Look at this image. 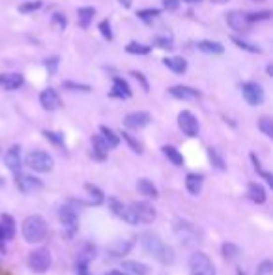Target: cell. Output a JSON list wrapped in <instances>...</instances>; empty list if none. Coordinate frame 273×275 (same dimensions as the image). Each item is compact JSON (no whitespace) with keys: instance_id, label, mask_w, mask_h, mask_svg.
Returning a JSON list of instances; mask_svg holds the SVG:
<instances>
[{"instance_id":"cell-15","label":"cell","mask_w":273,"mask_h":275,"mask_svg":"<svg viewBox=\"0 0 273 275\" xmlns=\"http://www.w3.org/2000/svg\"><path fill=\"white\" fill-rule=\"evenodd\" d=\"M227 23L230 26L232 30H236V32H247L249 30V19L245 13H241V11H230V13H227Z\"/></svg>"},{"instance_id":"cell-52","label":"cell","mask_w":273,"mask_h":275,"mask_svg":"<svg viewBox=\"0 0 273 275\" xmlns=\"http://www.w3.org/2000/svg\"><path fill=\"white\" fill-rule=\"evenodd\" d=\"M56 64H58V60H56V58L45 60V67H47V69L51 67V73H52V71H54V69H56Z\"/></svg>"},{"instance_id":"cell-34","label":"cell","mask_w":273,"mask_h":275,"mask_svg":"<svg viewBox=\"0 0 273 275\" xmlns=\"http://www.w3.org/2000/svg\"><path fill=\"white\" fill-rule=\"evenodd\" d=\"M258 129H260V131H262L266 137H273V122H272V118H268V116L260 118V120H258Z\"/></svg>"},{"instance_id":"cell-13","label":"cell","mask_w":273,"mask_h":275,"mask_svg":"<svg viewBox=\"0 0 273 275\" xmlns=\"http://www.w3.org/2000/svg\"><path fill=\"white\" fill-rule=\"evenodd\" d=\"M150 114L144 112V110H136V112H129L128 116L124 118V125L129 127V129H142L146 125L150 124Z\"/></svg>"},{"instance_id":"cell-7","label":"cell","mask_w":273,"mask_h":275,"mask_svg":"<svg viewBox=\"0 0 273 275\" xmlns=\"http://www.w3.org/2000/svg\"><path fill=\"white\" fill-rule=\"evenodd\" d=\"M60 223L66 226V236L73 238V234L77 232V212L71 204H62V208L58 212Z\"/></svg>"},{"instance_id":"cell-1","label":"cell","mask_w":273,"mask_h":275,"mask_svg":"<svg viewBox=\"0 0 273 275\" xmlns=\"http://www.w3.org/2000/svg\"><path fill=\"white\" fill-rule=\"evenodd\" d=\"M140 243H142V247L146 249V253H148L150 257H154L155 260H159L161 264H172V262L176 260L174 251L163 242L157 234L144 232L140 236Z\"/></svg>"},{"instance_id":"cell-42","label":"cell","mask_w":273,"mask_h":275,"mask_svg":"<svg viewBox=\"0 0 273 275\" xmlns=\"http://www.w3.org/2000/svg\"><path fill=\"white\" fill-rule=\"evenodd\" d=\"M43 137L45 139H49L52 144H56V146H62L64 144V137L60 133H54V131H43Z\"/></svg>"},{"instance_id":"cell-9","label":"cell","mask_w":273,"mask_h":275,"mask_svg":"<svg viewBox=\"0 0 273 275\" xmlns=\"http://www.w3.org/2000/svg\"><path fill=\"white\" fill-rule=\"evenodd\" d=\"M178 125L180 129L183 131V133L187 135V137H196L198 135V120L195 118L193 112H189V110H182L178 114Z\"/></svg>"},{"instance_id":"cell-33","label":"cell","mask_w":273,"mask_h":275,"mask_svg":"<svg viewBox=\"0 0 273 275\" xmlns=\"http://www.w3.org/2000/svg\"><path fill=\"white\" fill-rule=\"evenodd\" d=\"M126 51H128V53H131V55H148V53L152 51V47H148V45H142V43L131 42V43H128Z\"/></svg>"},{"instance_id":"cell-6","label":"cell","mask_w":273,"mask_h":275,"mask_svg":"<svg viewBox=\"0 0 273 275\" xmlns=\"http://www.w3.org/2000/svg\"><path fill=\"white\" fill-rule=\"evenodd\" d=\"M189 268H191V275H215V268L208 255L196 251L189 260Z\"/></svg>"},{"instance_id":"cell-25","label":"cell","mask_w":273,"mask_h":275,"mask_svg":"<svg viewBox=\"0 0 273 275\" xmlns=\"http://www.w3.org/2000/svg\"><path fill=\"white\" fill-rule=\"evenodd\" d=\"M165 62V66L169 67L171 71H174V73H185L187 71V62L183 58H165L163 60Z\"/></svg>"},{"instance_id":"cell-26","label":"cell","mask_w":273,"mask_h":275,"mask_svg":"<svg viewBox=\"0 0 273 275\" xmlns=\"http://www.w3.org/2000/svg\"><path fill=\"white\" fill-rule=\"evenodd\" d=\"M77 15H79V25L83 28H88L90 23L94 21L95 17V9L94 8H79L77 9Z\"/></svg>"},{"instance_id":"cell-23","label":"cell","mask_w":273,"mask_h":275,"mask_svg":"<svg viewBox=\"0 0 273 275\" xmlns=\"http://www.w3.org/2000/svg\"><path fill=\"white\" fill-rule=\"evenodd\" d=\"M124 270H128L131 275H150V268L146 264L135 262V260H126L124 262Z\"/></svg>"},{"instance_id":"cell-27","label":"cell","mask_w":273,"mask_h":275,"mask_svg":"<svg viewBox=\"0 0 273 275\" xmlns=\"http://www.w3.org/2000/svg\"><path fill=\"white\" fill-rule=\"evenodd\" d=\"M202 182H204V178L200 174H189L187 180H185L187 191L191 193V195H198L200 189H202Z\"/></svg>"},{"instance_id":"cell-3","label":"cell","mask_w":273,"mask_h":275,"mask_svg":"<svg viewBox=\"0 0 273 275\" xmlns=\"http://www.w3.org/2000/svg\"><path fill=\"white\" fill-rule=\"evenodd\" d=\"M174 232H176L180 242L183 243V245H187V247H195V245H198L200 240H202L200 230H198L195 225H191V223H187V221H183V219L176 221Z\"/></svg>"},{"instance_id":"cell-53","label":"cell","mask_w":273,"mask_h":275,"mask_svg":"<svg viewBox=\"0 0 273 275\" xmlns=\"http://www.w3.org/2000/svg\"><path fill=\"white\" fill-rule=\"evenodd\" d=\"M0 251H6V238H4L2 228H0Z\"/></svg>"},{"instance_id":"cell-5","label":"cell","mask_w":273,"mask_h":275,"mask_svg":"<svg viewBox=\"0 0 273 275\" xmlns=\"http://www.w3.org/2000/svg\"><path fill=\"white\" fill-rule=\"evenodd\" d=\"M26 167L36 170V172H49L54 167V159L43 150H32L25 159Z\"/></svg>"},{"instance_id":"cell-2","label":"cell","mask_w":273,"mask_h":275,"mask_svg":"<svg viewBox=\"0 0 273 275\" xmlns=\"http://www.w3.org/2000/svg\"><path fill=\"white\" fill-rule=\"evenodd\" d=\"M47 236V223L42 216H28L23 221V238L28 243H40Z\"/></svg>"},{"instance_id":"cell-11","label":"cell","mask_w":273,"mask_h":275,"mask_svg":"<svg viewBox=\"0 0 273 275\" xmlns=\"http://www.w3.org/2000/svg\"><path fill=\"white\" fill-rule=\"evenodd\" d=\"M241 94L249 105H260L264 101V90L258 83H245L241 86Z\"/></svg>"},{"instance_id":"cell-41","label":"cell","mask_w":273,"mask_h":275,"mask_svg":"<svg viewBox=\"0 0 273 275\" xmlns=\"http://www.w3.org/2000/svg\"><path fill=\"white\" fill-rule=\"evenodd\" d=\"M223 255H225V257H228V259H232V257H238L239 247L238 245H234V243H223Z\"/></svg>"},{"instance_id":"cell-49","label":"cell","mask_w":273,"mask_h":275,"mask_svg":"<svg viewBox=\"0 0 273 275\" xmlns=\"http://www.w3.org/2000/svg\"><path fill=\"white\" fill-rule=\"evenodd\" d=\"M270 274H272V262L266 260V262H262V266H260V270H258V274L256 275H270Z\"/></svg>"},{"instance_id":"cell-40","label":"cell","mask_w":273,"mask_h":275,"mask_svg":"<svg viewBox=\"0 0 273 275\" xmlns=\"http://www.w3.org/2000/svg\"><path fill=\"white\" fill-rule=\"evenodd\" d=\"M155 43L161 47V49H174V42H172L171 36H157L155 38Z\"/></svg>"},{"instance_id":"cell-38","label":"cell","mask_w":273,"mask_h":275,"mask_svg":"<svg viewBox=\"0 0 273 275\" xmlns=\"http://www.w3.org/2000/svg\"><path fill=\"white\" fill-rule=\"evenodd\" d=\"M95 247L94 245H85L83 249H81V255H79V260H85V262H88V260H92L95 257Z\"/></svg>"},{"instance_id":"cell-54","label":"cell","mask_w":273,"mask_h":275,"mask_svg":"<svg viewBox=\"0 0 273 275\" xmlns=\"http://www.w3.org/2000/svg\"><path fill=\"white\" fill-rule=\"evenodd\" d=\"M105 275H126V274H122L120 270H111V272H107Z\"/></svg>"},{"instance_id":"cell-37","label":"cell","mask_w":273,"mask_h":275,"mask_svg":"<svg viewBox=\"0 0 273 275\" xmlns=\"http://www.w3.org/2000/svg\"><path fill=\"white\" fill-rule=\"evenodd\" d=\"M208 156H210V161H212L214 167H217L219 170H225V161H223L221 156H219L214 148H208Z\"/></svg>"},{"instance_id":"cell-21","label":"cell","mask_w":273,"mask_h":275,"mask_svg":"<svg viewBox=\"0 0 273 275\" xmlns=\"http://www.w3.org/2000/svg\"><path fill=\"white\" fill-rule=\"evenodd\" d=\"M111 96H112V98H122V100H128V98H131V88H129V84L126 83L124 79L114 77V86H112Z\"/></svg>"},{"instance_id":"cell-47","label":"cell","mask_w":273,"mask_h":275,"mask_svg":"<svg viewBox=\"0 0 273 275\" xmlns=\"http://www.w3.org/2000/svg\"><path fill=\"white\" fill-rule=\"evenodd\" d=\"M180 6V0H163V8L167 11H176Z\"/></svg>"},{"instance_id":"cell-36","label":"cell","mask_w":273,"mask_h":275,"mask_svg":"<svg viewBox=\"0 0 273 275\" xmlns=\"http://www.w3.org/2000/svg\"><path fill=\"white\" fill-rule=\"evenodd\" d=\"M122 139L128 142L129 148H131L133 152H136V154H142V152H144V148H142V144H140L138 141H135V139H133V137H131L129 133H122Z\"/></svg>"},{"instance_id":"cell-18","label":"cell","mask_w":273,"mask_h":275,"mask_svg":"<svg viewBox=\"0 0 273 275\" xmlns=\"http://www.w3.org/2000/svg\"><path fill=\"white\" fill-rule=\"evenodd\" d=\"M25 83V77L21 73H0V86L4 90H17Z\"/></svg>"},{"instance_id":"cell-12","label":"cell","mask_w":273,"mask_h":275,"mask_svg":"<svg viewBox=\"0 0 273 275\" xmlns=\"http://www.w3.org/2000/svg\"><path fill=\"white\" fill-rule=\"evenodd\" d=\"M131 208H133V212H135L138 223L148 225V223H154L155 221V208L150 204V202H133Z\"/></svg>"},{"instance_id":"cell-45","label":"cell","mask_w":273,"mask_h":275,"mask_svg":"<svg viewBox=\"0 0 273 275\" xmlns=\"http://www.w3.org/2000/svg\"><path fill=\"white\" fill-rule=\"evenodd\" d=\"M42 8V2L40 0H36V2H30V4H23L19 11H23V13H28V11H36V9Z\"/></svg>"},{"instance_id":"cell-24","label":"cell","mask_w":273,"mask_h":275,"mask_svg":"<svg viewBox=\"0 0 273 275\" xmlns=\"http://www.w3.org/2000/svg\"><path fill=\"white\" fill-rule=\"evenodd\" d=\"M85 189L90 195V202L88 204H94V206H99L103 200H105V195L101 193L99 187H95L94 183H85Z\"/></svg>"},{"instance_id":"cell-16","label":"cell","mask_w":273,"mask_h":275,"mask_svg":"<svg viewBox=\"0 0 273 275\" xmlns=\"http://www.w3.org/2000/svg\"><path fill=\"white\" fill-rule=\"evenodd\" d=\"M169 94L174 96L176 100H185V101H196L200 98V92L191 88V86H183V84H178V86H171L169 88Z\"/></svg>"},{"instance_id":"cell-50","label":"cell","mask_w":273,"mask_h":275,"mask_svg":"<svg viewBox=\"0 0 273 275\" xmlns=\"http://www.w3.org/2000/svg\"><path fill=\"white\" fill-rule=\"evenodd\" d=\"M131 75L135 77L136 81H138V83L142 84V88H144V90L148 92V81H146V79H144V75H142V73H138V71H131Z\"/></svg>"},{"instance_id":"cell-46","label":"cell","mask_w":273,"mask_h":275,"mask_svg":"<svg viewBox=\"0 0 273 275\" xmlns=\"http://www.w3.org/2000/svg\"><path fill=\"white\" fill-rule=\"evenodd\" d=\"M99 30H101L105 40H112V32H111V25H109V21H101V23H99Z\"/></svg>"},{"instance_id":"cell-32","label":"cell","mask_w":273,"mask_h":275,"mask_svg":"<svg viewBox=\"0 0 273 275\" xmlns=\"http://www.w3.org/2000/svg\"><path fill=\"white\" fill-rule=\"evenodd\" d=\"M251 161H253V165H255L256 172H258V174L264 178L266 182H268V185H270V187H273V178H272V174H270L268 170H264V168H262V165H260V161H258V158H256V154H251Z\"/></svg>"},{"instance_id":"cell-10","label":"cell","mask_w":273,"mask_h":275,"mask_svg":"<svg viewBox=\"0 0 273 275\" xmlns=\"http://www.w3.org/2000/svg\"><path fill=\"white\" fill-rule=\"evenodd\" d=\"M15 185L21 193H32V191H40L43 187V182L40 178H34L30 174H23V172H17L15 174Z\"/></svg>"},{"instance_id":"cell-29","label":"cell","mask_w":273,"mask_h":275,"mask_svg":"<svg viewBox=\"0 0 273 275\" xmlns=\"http://www.w3.org/2000/svg\"><path fill=\"white\" fill-rule=\"evenodd\" d=\"M99 129H101V137L105 139L107 146H109V148H116V146L120 144V137H118V135L114 133L112 129H109L107 125H101Z\"/></svg>"},{"instance_id":"cell-39","label":"cell","mask_w":273,"mask_h":275,"mask_svg":"<svg viewBox=\"0 0 273 275\" xmlns=\"http://www.w3.org/2000/svg\"><path fill=\"white\" fill-rule=\"evenodd\" d=\"M232 42L236 43L239 49H245V51H249V53H262V51H260V47H256V45H251V43L243 42V40H239V38H232Z\"/></svg>"},{"instance_id":"cell-19","label":"cell","mask_w":273,"mask_h":275,"mask_svg":"<svg viewBox=\"0 0 273 275\" xmlns=\"http://www.w3.org/2000/svg\"><path fill=\"white\" fill-rule=\"evenodd\" d=\"M107 152H109V146L103 139L101 135H94L92 137V156H94L97 161H103L107 158Z\"/></svg>"},{"instance_id":"cell-56","label":"cell","mask_w":273,"mask_h":275,"mask_svg":"<svg viewBox=\"0 0 273 275\" xmlns=\"http://www.w3.org/2000/svg\"><path fill=\"white\" fill-rule=\"evenodd\" d=\"M212 2H214V4H227L228 0H212Z\"/></svg>"},{"instance_id":"cell-48","label":"cell","mask_w":273,"mask_h":275,"mask_svg":"<svg viewBox=\"0 0 273 275\" xmlns=\"http://www.w3.org/2000/svg\"><path fill=\"white\" fill-rule=\"evenodd\" d=\"M77 274L79 275H92L88 272V262L85 260H77Z\"/></svg>"},{"instance_id":"cell-22","label":"cell","mask_w":273,"mask_h":275,"mask_svg":"<svg viewBox=\"0 0 273 275\" xmlns=\"http://www.w3.org/2000/svg\"><path fill=\"white\" fill-rule=\"evenodd\" d=\"M247 195L255 204H264L266 202V189L260 183H249Z\"/></svg>"},{"instance_id":"cell-20","label":"cell","mask_w":273,"mask_h":275,"mask_svg":"<svg viewBox=\"0 0 273 275\" xmlns=\"http://www.w3.org/2000/svg\"><path fill=\"white\" fill-rule=\"evenodd\" d=\"M0 228L4 232L6 242L15 238V221H13V217L9 216V214H2V217H0Z\"/></svg>"},{"instance_id":"cell-57","label":"cell","mask_w":273,"mask_h":275,"mask_svg":"<svg viewBox=\"0 0 273 275\" xmlns=\"http://www.w3.org/2000/svg\"><path fill=\"white\" fill-rule=\"evenodd\" d=\"M2 185H4V180H2V178H0V187H2Z\"/></svg>"},{"instance_id":"cell-28","label":"cell","mask_w":273,"mask_h":275,"mask_svg":"<svg viewBox=\"0 0 273 275\" xmlns=\"http://www.w3.org/2000/svg\"><path fill=\"white\" fill-rule=\"evenodd\" d=\"M136 189L142 193V195H146V197H150V199H157V189H155L154 182H150V180H138L136 182Z\"/></svg>"},{"instance_id":"cell-44","label":"cell","mask_w":273,"mask_h":275,"mask_svg":"<svg viewBox=\"0 0 273 275\" xmlns=\"http://www.w3.org/2000/svg\"><path fill=\"white\" fill-rule=\"evenodd\" d=\"M64 88H69V90H81V92H90V86L88 84H79V83H64Z\"/></svg>"},{"instance_id":"cell-14","label":"cell","mask_w":273,"mask_h":275,"mask_svg":"<svg viewBox=\"0 0 273 275\" xmlns=\"http://www.w3.org/2000/svg\"><path fill=\"white\" fill-rule=\"evenodd\" d=\"M40 103H42V107L45 110H56L62 105V100H60L58 92L54 88H45L40 94Z\"/></svg>"},{"instance_id":"cell-51","label":"cell","mask_w":273,"mask_h":275,"mask_svg":"<svg viewBox=\"0 0 273 275\" xmlns=\"http://www.w3.org/2000/svg\"><path fill=\"white\" fill-rule=\"evenodd\" d=\"M52 21H54V23H56V25H58L60 28H64V26L68 25V21H66V17H64V15H60V13H54V15H52Z\"/></svg>"},{"instance_id":"cell-31","label":"cell","mask_w":273,"mask_h":275,"mask_svg":"<svg viewBox=\"0 0 273 275\" xmlns=\"http://www.w3.org/2000/svg\"><path fill=\"white\" fill-rule=\"evenodd\" d=\"M163 154L167 156V158L171 159L174 165H178V167H182L183 165V156L180 154L174 146H163Z\"/></svg>"},{"instance_id":"cell-4","label":"cell","mask_w":273,"mask_h":275,"mask_svg":"<svg viewBox=\"0 0 273 275\" xmlns=\"http://www.w3.org/2000/svg\"><path fill=\"white\" fill-rule=\"evenodd\" d=\"M26 262H28L30 272H34V274H45L52 264L51 251L47 249V247H38V249H34L28 255Z\"/></svg>"},{"instance_id":"cell-30","label":"cell","mask_w":273,"mask_h":275,"mask_svg":"<svg viewBox=\"0 0 273 275\" xmlns=\"http://www.w3.org/2000/svg\"><path fill=\"white\" fill-rule=\"evenodd\" d=\"M198 49L202 51V53H208V55H221L223 51V45L217 42H208V40H204V42H198Z\"/></svg>"},{"instance_id":"cell-17","label":"cell","mask_w":273,"mask_h":275,"mask_svg":"<svg viewBox=\"0 0 273 275\" xmlns=\"http://www.w3.org/2000/svg\"><path fill=\"white\" fill-rule=\"evenodd\" d=\"M4 161H6V167L11 170V172H21V167H23V161H21V148H19L17 144H13L8 152H6V156H4Z\"/></svg>"},{"instance_id":"cell-8","label":"cell","mask_w":273,"mask_h":275,"mask_svg":"<svg viewBox=\"0 0 273 275\" xmlns=\"http://www.w3.org/2000/svg\"><path fill=\"white\" fill-rule=\"evenodd\" d=\"M109 206H111L112 212H114L120 219H124L126 223H129V225H140L138 219H136V216H135V212H133V208H131V204L126 206V204H122L118 199L111 197V199H109Z\"/></svg>"},{"instance_id":"cell-35","label":"cell","mask_w":273,"mask_h":275,"mask_svg":"<svg viewBox=\"0 0 273 275\" xmlns=\"http://www.w3.org/2000/svg\"><path fill=\"white\" fill-rule=\"evenodd\" d=\"M136 17H140L142 21L150 23V21H154L155 17H159V9H155V8L140 9V11H136Z\"/></svg>"},{"instance_id":"cell-58","label":"cell","mask_w":273,"mask_h":275,"mask_svg":"<svg viewBox=\"0 0 273 275\" xmlns=\"http://www.w3.org/2000/svg\"><path fill=\"white\" fill-rule=\"evenodd\" d=\"M253 2H264V0H253Z\"/></svg>"},{"instance_id":"cell-55","label":"cell","mask_w":273,"mask_h":275,"mask_svg":"<svg viewBox=\"0 0 273 275\" xmlns=\"http://www.w3.org/2000/svg\"><path fill=\"white\" fill-rule=\"evenodd\" d=\"M183 2H187V4H198V2H202V0H183Z\"/></svg>"},{"instance_id":"cell-43","label":"cell","mask_w":273,"mask_h":275,"mask_svg":"<svg viewBox=\"0 0 273 275\" xmlns=\"http://www.w3.org/2000/svg\"><path fill=\"white\" fill-rule=\"evenodd\" d=\"M272 17V11H260V13H249V23H256V21H268Z\"/></svg>"}]
</instances>
